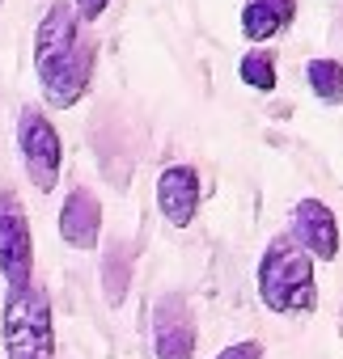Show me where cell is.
<instances>
[{"label": "cell", "mask_w": 343, "mask_h": 359, "mask_svg": "<svg viewBox=\"0 0 343 359\" xmlns=\"http://www.w3.org/2000/svg\"><path fill=\"white\" fill-rule=\"evenodd\" d=\"M305 85L313 89L318 102H343V64L330 55H318L305 64Z\"/></svg>", "instance_id": "11"}, {"label": "cell", "mask_w": 343, "mask_h": 359, "mask_svg": "<svg viewBox=\"0 0 343 359\" xmlns=\"http://www.w3.org/2000/svg\"><path fill=\"white\" fill-rule=\"evenodd\" d=\"M288 224H292L288 237H292L313 262H335V258H339V245H343L339 220H335V212H330L322 199H297Z\"/></svg>", "instance_id": "7"}, {"label": "cell", "mask_w": 343, "mask_h": 359, "mask_svg": "<svg viewBox=\"0 0 343 359\" xmlns=\"http://www.w3.org/2000/svg\"><path fill=\"white\" fill-rule=\"evenodd\" d=\"M216 359H263V342H233V346H225Z\"/></svg>", "instance_id": "13"}, {"label": "cell", "mask_w": 343, "mask_h": 359, "mask_svg": "<svg viewBox=\"0 0 343 359\" xmlns=\"http://www.w3.org/2000/svg\"><path fill=\"white\" fill-rule=\"evenodd\" d=\"M200 203H204V187H200L195 165H165L157 173V212L174 229H187L195 220Z\"/></svg>", "instance_id": "8"}, {"label": "cell", "mask_w": 343, "mask_h": 359, "mask_svg": "<svg viewBox=\"0 0 343 359\" xmlns=\"http://www.w3.org/2000/svg\"><path fill=\"white\" fill-rule=\"evenodd\" d=\"M18 152H22V165H26V177L34 191H56L60 182V165H64V144H60V131L56 123L39 110V106H26L18 114Z\"/></svg>", "instance_id": "4"}, {"label": "cell", "mask_w": 343, "mask_h": 359, "mask_svg": "<svg viewBox=\"0 0 343 359\" xmlns=\"http://www.w3.org/2000/svg\"><path fill=\"white\" fill-rule=\"evenodd\" d=\"M0 9H5V0H0Z\"/></svg>", "instance_id": "15"}, {"label": "cell", "mask_w": 343, "mask_h": 359, "mask_svg": "<svg viewBox=\"0 0 343 359\" xmlns=\"http://www.w3.org/2000/svg\"><path fill=\"white\" fill-rule=\"evenodd\" d=\"M153 355L157 359H195V317L179 292H165L153 304Z\"/></svg>", "instance_id": "6"}, {"label": "cell", "mask_w": 343, "mask_h": 359, "mask_svg": "<svg viewBox=\"0 0 343 359\" xmlns=\"http://www.w3.org/2000/svg\"><path fill=\"white\" fill-rule=\"evenodd\" d=\"M259 300H263V309H271L280 317L313 313V304H318L313 258L288 233L271 237L259 258Z\"/></svg>", "instance_id": "2"}, {"label": "cell", "mask_w": 343, "mask_h": 359, "mask_svg": "<svg viewBox=\"0 0 343 359\" xmlns=\"http://www.w3.org/2000/svg\"><path fill=\"white\" fill-rule=\"evenodd\" d=\"M72 9H77L81 22H98V18L110 9V0H72Z\"/></svg>", "instance_id": "14"}, {"label": "cell", "mask_w": 343, "mask_h": 359, "mask_svg": "<svg viewBox=\"0 0 343 359\" xmlns=\"http://www.w3.org/2000/svg\"><path fill=\"white\" fill-rule=\"evenodd\" d=\"M0 279L9 287L34 283V237L18 195L0 191Z\"/></svg>", "instance_id": "5"}, {"label": "cell", "mask_w": 343, "mask_h": 359, "mask_svg": "<svg viewBox=\"0 0 343 359\" xmlns=\"http://www.w3.org/2000/svg\"><path fill=\"white\" fill-rule=\"evenodd\" d=\"M238 76H242L246 89H254V93H271V89H276V60H271L267 51H246L242 64H238Z\"/></svg>", "instance_id": "12"}, {"label": "cell", "mask_w": 343, "mask_h": 359, "mask_svg": "<svg viewBox=\"0 0 343 359\" xmlns=\"http://www.w3.org/2000/svg\"><path fill=\"white\" fill-rule=\"evenodd\" d=\"M0 342H5V359H56L51 300L39 283L9 287L0 313Z\"/></svg>", "instance_id": "3"}, {"label": "cell", "mask_w": 343, "mask_h": 359, "mask_svg": "<svg viewBox=\"0 0 343 359\" xmlns=\"http://www.w3.org/2000/svg\"><path fill=\"white\" fill-rule=\"evenodd\" d=\"M34 72H39L47 106H56V110H72L89 93L93 43L68 0H56L34 30Z\"/></svg>", "instance_id": "1"}, {"label": "cell", "mask_w": 343, "mask_h": 359, "mask_svg": "<svg viewBox=\"0 0 343 359\" xmlns=\"http://www.w3.org/2000/svg\"><path fill=\"white\" fill-rule=\"evenodd\" d=\"M60 237L72 250H93L102 241V203L89 187H72L60 208Z\"/></svg>", "instance_id": "9"}, {"label": "cell", "mask_w": 343, "mask_h": 359, "mask_svg": "<svg viewBox=\"0 0 343 359\" xmlns=\"http://www.w3.org/2000/svg\"><path fill=\"white\" fill-rule=\"evenodd\" d=\"M297 18V0H246L242 5V34L246 43H267L284 34Z\"/></svg>", "instance_id": "10"}]
</instances>
